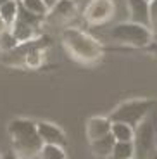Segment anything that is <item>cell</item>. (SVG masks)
I'll list each match as a JSON object with an SVG mask.
<instances>
[{
	"label": "cell",
	"instance_id": "1",
	"mask_svg": "<svg viewBox=\"0 0 157 159\" xmlns=\"http://www.w3.org/2000/svg\"><path fill=\"white\" fill-rule=\"evenodd\" d=\"M11 151L21 159H36L43 149L36 121L26 118H16L7 125Z\"/></svg>",
	"mask_w": 157,
	"mask_h": 159
},
{
	"label": "cell",
	"instance_id": "2",
	"mask_svg": "<svg viewBox=\"0 0 157 159\" xmlns=\"http://www.w3.org/2000/svg\"><path fill=\"white\" fill-rule=\"evenodd\" d=\"M62 45L71 59L79 64H95L104 54L102 43L81 28H66L62 31Z\"/></svg>",
	"mask_w": 157,
	"mask_h": 159
},
{
	"label": "cell",
	"instance_id": "3",
	"mask_svg": "<svg viewBox=\"0 0 157 159\" xmlns=\"http://www.w3.org/2000/svg\"><path fill=\"white\" fill-rule=\"evenodd\" d=\"M107 36L116 43H121L124 47H131V48L149 47L154 42V31L149 26L131 23V21L114 23L107 30Z\"/></svg>",
	"mask_w": 157,
	"mask_h": 159
},
{
	"label": "cell",
	"instance_id": "4",
	"mask_svg": "<svg viewBox=\"0 0 157 159\" xmlns=\"http://www.w3.org/2000/svg\"><path fill=\"white\" fill-rule=\"evenodd\" d=\"M157 109V100L152 99H130L124 100L109 114L110 121H119V123H126L130 126L137 128L138 125L150 114V112Z\"/></svg>",
	"mask_w": 157,
	"mask_h": 159
},
{
	"label": "cell",
	"instance_id": "5",
	"mask_svg": "<svg viewBox=\"0 0 157 159\" xmlns=\"http://www.w3.org/2000/svg\"><path fill=\"white\" fill-rule=\"evenodd\" d=\"M155 135H157V111L154 109L137 128H135L133 145L135 159H150L155 151Z\"/></svg>",
	"mask_w": 157,
	"mask_h": 159
},
{
	"label": "cell",
	"instance_id": "6",
	"mask_svg": "<svg viewBox=\"0 0 157 159\" xmlns=\"http://www.w3.org/2000/svg\"><path fill=\"white\" fill-rule=\"evenodd\" d=\"M116 0H92V4L83 12V19L92 26H104L114 21Z\"/></svg>",
	"mask_w": 157,
	"mask_h": 159
},
{
	"label": "cell",
	"instance_id": "7",
	"mask_svg": "<svg viewBox=\"0 0 157 159\" xmlns=\"http://www.w3.org/2000/svg\"><path fill=\"white\" fill-rule=\"evenodd\" d=\"M76 14H79V12H78L74 0H59L54 7H50L45 21L52 24H64L74 19Z\"/></svg>",
	"mask_w": 157,
	"mask_h": 159
},
{
	"label": "cell",
	"instance_id": "8",
	"mask_svg": "<svg viewBox=\"0 0 157 159\" xmlns=\"http://www.w3.org/2000/svg\"><path fill=\"white\" fill-rule=\"evenodd\" d=\"M36 128H38L40 139L43 142V145H59V147H66L67 139L66 133L61 126L50 121H36Z\"/></svg>",
	"mask_w": 157,
	"mask_h": 159
},
{
	"label": "cell",
	"instance_id": "9",
	"mask_svg": "<svg viewBox=\"0 0 157 159\" xmlns=\"http://www.w3.org/2000/svg\"><path fill=\"white\" fill-rule=\"evenodd\" d=\"M128 2V21L150 28V2L149 0H126Z\"/></svg>",
	"mask_w": 157,
	"mask_h": 159
},
{
	"label": "cell",
	"instance_id": "10",
	"mask_svg": "<svg viewBox=\"0 0 157 159\" xmlns=\"http://www.w3.org/2000/svg\"><path fill=\"white\" fill-rule=\"evenodd\" d=\"M110 128H112V121L109 116H93L87 121V139L90 142L104 137L110 135Z\"/></svg>",
	"mask_w": 157,
	"mask_h": 159
},
{
	"label": "cell",
	"instance_id": "11",
	"mask_svg": "<svg viewBox=\"0 0 157 159\" xmlns=\"http://www.w3.org/2000/svg\"><path fill=\"white\" fill-rule=\"evenodd\" d=\"M11 31H12V35L17 38L19 43H26V42H31V40H35L40 36L38 28H35V26L24 23V21H21V19H16V23L11 26Z\"/></svg>",
	"mask_w": 157,
	"mask_h": 159
},
{
	"label": "cell",
	"instance_id": "12",
	"mask_svg": "<svg viewBox=\"0 0 157 159\" xmlns=\"http://www.w3.org/2000/svg\"><path fill=\"white\" fill-rule=\"evenodd\" d=\"M114 145H116V140H114L112 133L104 137V139L90 142V149H92V152H93V156H97V157H100V159H109L110 154H112V151H114Z\"/></svg>",
	"mask_w": 157,
	"mask_h": 159
},
{
	"label": "cell",
	"instance_id": "13",
	"mask_svg": "<svg viewBox=\"0 0 157 159\" xmlns=\"http://www.w3.org/2000/svg\"><path fill=\"white\" fill-rule=\"evenodd\" d=\"M19 9H21L19 0H7L4 4H0V19L11 28L19 16Z\"/></svg>",
	"mask_w": 157,
	"mask_h": 159
},
{
	"label": "cell",
	"instance_id": "14",
	"mask_svg": "<svg viewBox=\"0 0 157 159\" xmlns=\"http://www.w3.org/2000/svg\"><path fill=\"white\" fill-rule=\"evenodd\" d=\"M45 56H47V48H35L23 57L21 66H24L28 69H38L45 64Z\"/></svg>",
	"mask_w": 157,
	"mask_h": 159
},
{
	"label": "cell",
	"instance_id": "15",
	"mask_svg": "<svg viewBox=\"0 0 157 159\" xmlns=\"http://www.w3.org/2000/svg\"><path fill=\"white\" fill-rule=\"evenodd\" d=\"M110 133H112V137H114L116 142H133L135 128L130 126V125H126V123L114 121L112 128H110Z\"/></svg>",
	"mask_w": 157,
	"mask_h": 159
},
{
	"label": "cell",
	"instance_id": "16",
	"mask_svg": "<svg viewBox=\"0 0 157 159\" xmlns=\"http://www.w3.org/2000/svg\"><path fill=\"white\" fill-rule=\"evenodd\" d=\"M19 2L23 9H26L28 12H31V14L42 17V19H45L48 11H50V7L45 4L43 0H19Z\"/></svg>",
	"mask_w": 157,
	"mask_h": 159
},
{
	"label": "cell",
	"instance_id": "17",
	"mask_svg": "<svg viewBox=\"0 0 157 159\" xmlns=\"http://www.w3.org/2000/svg\"><path fill=\"white\" fill-rule=\"evenodd\" d=\"M109 159H135L133 142H116L114 151Z\"/></svg>",
	"mask_w": 157,
	"mask_h": 159
},
{
	"label": "cell",
	"instance_id": "18",
	"mask_svg": "<svg viewBox=\"0 0 157 159\" xmlns=\"http://www.w3.org/2000/svg\"><path fill=\"white\" fill-rule=\"evenodd\" d=\"M38 159H67V156H66L64 147H59V145H43Z\"/></svg>",
	"mask_w": 157,
	"mask_h": 159
},
{
	"label": "cell",
	"instance_id": "19",
	"mask_svg": "<svg viewBox=\"0 0 157 159\" xmlns=\"http://www.w3.org/2000/svg\"><path fill=\"white\" fill-rule=\"evenodd\" d=\"M17 45H19V42H17L16 36L12 35L11 30L5 31L4 35H0V52H2V56L7 54V52H11V50H14Z\"/></svg>",
	"mask_w": 157,
	"mask_h": 159
},
{
	"label": "cell",
	"instance_id": "20",
	"mask_svg": "<svg viewBox=\"0 0 157 159\" xmlns=\"http://www.w3.org/2000/svg\"><path fill=\"white\" fill-rule=\"evenodd\" d=\"M150 30H157V0H150Z\"/></svg>",
	"mask_w": 157,
	"mask_h": 159
},
{
	"label": "cell",
	"instance_id": "21",
	"mask_svg": "<svg viewBox=\"0 0 157 159\" xmlns=\"http://www.w3.org/2000/svg\"><path fill=\"white\" fill-rule=\"evenodd\" d=\"M74 4H76V7H78V12L83 16V12L87 11V7L92 4V0H74Z\"/></svg>",
	"mask_w": 157,
	"mask_h": 159
},
{
	"label": "cell",
	"instance_id": "22",
	"mask_svg": "<svg viewBox=\"0 0 157 159\" xmlns=\"http://www.w3.org/2000/svg\"><path fill=\"white\" fill-rule=\"evenodd\" d=\"M0 159H21V157H19V156H16L12 151H7V152H4V154L0 156ZM36 159H38V157H36Z\"/></svg>",
	"mask_w": 157,
	"mask_h": 159
},
{
	"label": "cell",
	"instance_id": "23",
	"mask_svg": "<svg viewBox=\"0 0 157 159\" xmlns=\"http://www.w3.org/2000/svg\"><path fill=\"white\" fill-rule=\"evenodd\" d=\"M9 30H11V28H9V26H7V24H5L2 19H0V35H4L5 31H9Z\"/></svg>",
	"mask_w": 157,
	"mask_h": 159
},
{
	"label": "cell",
	"instance_id": "24",
	"mask_svg": "<svg viewBox=\"0 0 157 159\" xmlns=\"http://www.w3.org/2000/svg\"><path fill=\"white\" fill-rule=\"evenodd\" d=\"M43 2L48 5V7H54V5L57 4V2H59V0H43Z\"/></svg>",
	"mask_w": 157,
	"mask_h": 159
},
{
	"label": "cell",
	"instance_id": "25",
	"mask_svg": "<svg viewBox=\"0 0 157 159\" xmlns=\"http://www.w3.org/2000/svg\"><path fill=\"white\" fill-rule=\"evenodd\" d=\"M154 40H155V42H157V30H155V31H154Z\"/></svg>",
	"mask_w": 157,
	"mask_h": 159
},
{
	"label": "cell",
	"instance_id": "26",
	"mask_svg": "<svg viewBox=\"0 0 157 159\" xmlns=\"http://www.w3.org/2000/svg\"><path fill=\"white\" fill-rule=\"evenodd\" d=\"M150 159H157V152H154V154H152V157H150Z\"/></svg>",
	"mask_w": 157,
	"mask_h": 159
},
{
	"label": "cell",
	"instance_id": "27",
	"mask_svg": "<svg viewBox=\"0 0 157 159\" xmlns=\"http://www.w3.org/2000/svg\"><path fill=\"white\" fill-rule=\"evenodd\" d=\"M149 2H150V0H149Z\"/></svg>",
	"mask_w": 157,
	"mask_h": 159
}]
</instances>
